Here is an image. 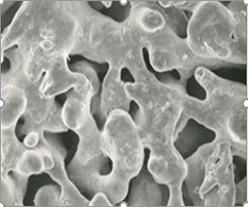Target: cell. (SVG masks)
<instances>
[{"label": "cell", "instance_id": "1", "mask_svg": "<svg viewBox=\"0 0 248 207\" xmlns=\"http://www.w3.org/2000/svg\"><path fill=\"white\" fill-rule=\"evenodd\" d=\"M132 76L134 82L126 83L125 89L139 105L134 121L144 147L150 150L148 171L155 182L169 189L167 206L183 207L187 167L175 141L186 86L178 81L162 82L147 67Z\"/></svg>", "mask_w": 248, "mask_h": 207}, {"label": "cell", "instance_id": "2", "mask_svg": "<svg viewBox=\"0 0 248 207\" xmlns=\"http://www.w3.org/2000/svg\"><path fill=\"white\" fill-rule=\"evenodd\" d=\"M144 149L135 121L127 111L117 110L105 120L102 143L104 156L85 165L72 161L68 172L83 190L92 194L104 193L116 206L126 198L131 180L141 172Z\"/></svg>", "mask_w": 248, "mask_h": 207}, {"label": "cell", "instance_id": "3", "mask_svg": "<svg viewBox=\"0 0 248 207\" xmlns=\"http://www.w3.org/2000/svg\"><path fill=\"white\" fill-rule=\"evenodd\" d=\"M78 23L77 42L71 55L128 71L145 65L143 37L151 31L139 1L130 2L131 11L124 22L101 15L87 2H66Z\"/></svg>", "mask_w": 248, "mask_h": 207}, {"label": "cell", "instance_id": "4", "mask_svg": "<svg viewBox=\"0 0 248 207\" xmlns=\"http://www.w3.org/2000/svg\"><path fill=\"white\" fill-rule=\"evenodd\" d=\"M194 76L205 91V99H196L187 92L184 94L183 111L176 128V138L189 119H195L215 133V140L229 143L233 156L247 159V86L217 77L206 67L196 69Z\"/></svg>", "mask_w": 248, "mask_h": 207}, {"label": "cell", "instance_id": "5", "mask_svg": "<svg viewBox=\"0 0 248 207\" xmlns=\"http://www.w3.org/2000/svg\"><path fill=\"white\" fill-rule=\"evenodd\" d=\"M78 23L66 2H23L1 36V55L16 47L49 57L72 54Z\"/></svg>", "mask_w": 248, "mask_h": 207}, {"label": "cell", "instance_id": "6", "mask_svg": "<svg viewBox=\"0 0 248 207\" xmlns=\"http://www.w3.org/2000/svg\"><path fill=\"white\" fill-rule=\"evenodd\" d=\"M191 13L186 37L191 51L211 67L237 64L233 17L228 7L220 2L199 1Z\"/></svg>", "mask_w": 248, "mask_h": 207}, {"label": "cell", "instance_id": "7", "mask_svg": "<svg viewBox=\"0 0 248 207\" xmlns=\"http://www.w3.org/2000/svg\"><path fill=\"white\" fill-rule=\"evenodd\" d=\"M41 82L42 80H29L18 67H9L1 75V84L17 85L25 92L27 108L23 114V133L26 137L23 143L30 148L39 144L45 132L62 133L68 130L62 118V107L56 102L55 98L47 99L43 96Z\"/></svg>", "mask_w": 248, "mask_h": 207}, {"label": "cell", "instance_id": "8", "mask_svg": "<svg viewBox=\"0 0 248 207\" xmlns=\"http://www.w3.org/2000/svg\"><path fill=\"white\" fill-rule=\"evenodd\" d=\"M143 47L148 51L153 68L158 72L177 71L180 75L178 82L183 86H186L196 69L211 67L191 51L186 38H182L167 24L157 31L146 32Z\"/></svg>", "mask_w": 248, "mask_h": 207}, {"label": "cell", "instance_id": "9", "mask_svg": "<svg viewBox=\"0 0 248 207\" xmlns=\"http://www.w3.org/2000/svg\"><path fill=\"white\" fill-rule=\"evenodd\" d=\"M233 157L229 143L213 141V148L206 158L203 180L198 191V206H235Z\"/></svg>", "mask_w": 248, "mask_h": 207}, {"label": "cell", "instance_id": "10", "mask_svg": "<svg viewBox=\"0 0 248 207\" xmlns=\"http://www.w3.org/2000/svg\"><path fill=\"white\" fill-rule=\"evenodd\" d=\"M92 99H82L72 91L62 107V118L66 128L79 137V144L73 162L87 164L104 156L102 151L103 131H99L91 111Z\"/></svg>", "mask_w": 248, "mask_h": 207}, {"label": "cell", "instance_id": "11", "mask_svg": "<svg viewBox=\"0 0 248 207\" xmlns=\"http://www.w3.org/2000/svg\"><path fill=\"white\" fill-rule=\"evenodd\" d=\"M15 128L1 129V175L13 172L21 176H30L39 167V151L36 148H28L20 142Z\"/></svg>", "mask_w": 248, "mask_h": 207}, {"label": "cell", "instance_id": "12", "mask_svg": "<svg viewBox=\"0 0 248 207\" xmlns=\"http://www.w3.org/2000/svg\"><path fill=\"white\" fill-rule=\"evenodd\" d=\"M122 70L108 66V71L103 82L100 100L93 114L99 113L105 121L113 111L128 112L131 102L133 101L127 95L125 84L121 79Z\"/></svg>", "mask_w": 248, "mask_h": 207}, {"label": "cell", "instance_id": "13", "mask_svg": "<svg viewBox=\"0 0 248 207\" xmlns=\"http://www.w3.org/2000/svg\"><path fill=\"white\" fill-rule=\"evenodd\" d=\"M51 143V149L55 159V164L53 167L46 171L51 178L59 185L61 194H60V206L65 207H87L90 206L91 202L85 198V196L79 192L77 186L74 184L71 179L68 176L65 171V162H64V153L60 149L59 147L53 143Z\"/></svg>", "mask_w": 248, "mask_h": 207}, {"label": "cell", "instance_id": "14", "mask_svg": "<svg viewBox=\"0 0 248 207\" xmlns=\"http://www.w3.org/2000/svg\"><path fill=\"white\" fill-rule=\"evenodd\" d=\"M27 108V96L17 85L1 84V129L16 127Z\"/></svg>", "mask_w": 248, "mask_h": 207}, {"label": "cell", "instance_id": "15", "mask_svg": "<svg viewBox=\"0 0 248 207\" xmlns=\"http://www.w3.org/2000/svg\"><path fill=\"white\" fill-rule=\"evenodd\" d=\"M227 7L233 17L235 58L237 65H243L248 60V2L234 1Z\"/></svg>", "mask_w": 248, "mask_h": 207}, {"label": "cell", "instance_id": "16", "mask_svg": "<svg viewBox=\"0 0 248 207\" xmlns=\"http://www.w3.org/2000/svg\"><path fill=\"white\" fill-rule=\"evenodd\" d=\"M158 184L153 176L151 178V176L142 175L136 179L130 196V206H161L163 196Z\"/></svg>", "mask_w": 248, "mask_h": 207}, {"label": "cell", "instance_id": "17", "mask_svg": "<svg viewBox=\"0 0 248 207\" xmlns=\"http://www.w3.org/2000/svg\"><path fill=\"white\" fill-rule=\"evenodd\" d=\"M29 177L16 173L1 175V207L23 206Z\"/></svg>", "mask_w": 248, "mask_h": 207}, {"label": "cell", "instance_id": "18", "mask_svg": "<svg viewBox=\"0 0 248 207\" xmlns=\"http://www.w3.org/2000/svg\"><path fill=\"white\" fill-rule=\"evenodd\" d=\"M61 190L55 186H46L37 191L35 196V205L39 207L60 206Z\"/></svg>", "mask_w": 248, "mask_h": 207}, {"label": "cell", "instance_id": "19", "mask_svg": "<svg viewBox=\"0 0 248 207\" xmlns=\"http://www.w3.org/2000/svg\"><path fill=\"white\" fill-rule=\"evenodd\" d=\"M248 201V181L247 178L243 180L238 184H236V193H235V206L247 204Z\"/></svg>", "mask_w": 248, "mask_h": 207}]
</instances>
